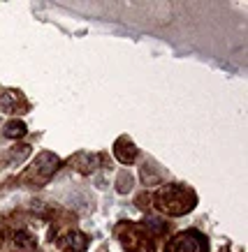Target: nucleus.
I'll return each instance as SVG.
<instances>
[{"label": "nucleus", "instance_id": "nucleus-3", "mask_svg": "<svg viewBox=\"0 0 248 252\" xmlns=\"http://www.w3.org/2000/svg\"><path fill=\"white\" fill-rule=\"evenodd\" d=\"M2 134L9 139H21V137H26V125L21 121H9L7 125H5Z\"/></svg>", "mask_w": 248, "mask_h": 252}, {"label": "nucleus", "instance_id": "nucleus-2", "mask_svg": "<svg viewBox=\"0 0 248 252\" xmlns=\"http://www.w3.org/2000/svg\"><path fill=\"white\" fill-rule=\"evenodd\" d=\"M65 245H70V252H84L86 245H88V241H86L84 234L72 231V234H68V238H65Z\"/></svg>", "mask_w": 248, "mask_h": 252}, {"label": "nucleus", "instance_id": "nucleus-4", "mask_svg": "<svg viewBox=\"0 0 248 252\" xmlns=\"http://www.w3.org/2000/svg\"><path fill=\"white\" fill-rule=\"evenodd\" d=\"M14 241L19 245H24V248H31V245H33V238H26V234H16Z\"/></svg>", "mask_w": 248, "mask_h": 252}, {"label": "nucleus", "instance_id": "nucleus-1", "mask_svg": "<svg viewBox=\"0 0 248 252\" xmlns=\"http://www.w3.org/2000/svg\"><path fill=\"white\" fill-rule=\"evenodd\" d=\"M167 252H209V243L197 231H183L167 243Z\"/></svg>", "mask_w": 248, "mask_h": 252}]
</instances>
